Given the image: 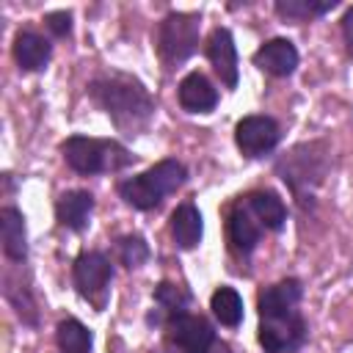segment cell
Here are the masks:
<instances>
[{"label":"cell","mask_w":353,"mask_h":353,"mask_svg":"<svg viewBox=\"0 0 353 353\" xmlns=\"http://www.w3.org/2000/svg\"><path fill=\"white\" fill-rule=\"evenodd\" d=\"M165 325H168V339L176 345L179 353H210L215 345V328L201 314L182 312L165 320Z\"/></svg>","instance_id":"obj_8"},{"label":"cell","mask_w":353,"mask_h":353,"mask_svg":"<svg viewBox=\"0 0 353 353\" xmlns=\"http://www.w3.org/2000/svg\"><path fill=\"white\" fill-rule=\"evenodd\" d=\"M154 303L160 306V312L165 314V320H171V317H176V314L188 312L190 295H188L182 287L171 284V281H160V284L154 287Z\"/></svg>","instance_id":"obj_23"},{"label":"cell","mask_w":353,"mask_h":353,"mask_svg":"<svg viewBox=\"0 0 353 353\" xmlns=\"http://www.w3.org/2000/svg\"><path fill=\"white\" fill-rule=\"evenodd\" d=\"M110 279H113V265L108 259V254L102 251H83L77 254V259L72 262V281L74 290L83 301H88L97 312L105 309L108 303V290H110Z\"/></svg>","instance_id":"obj_5"},{"label":"cell","mask_w":353,"mask_h":353,"mask_svg":"<svg viewBox=\"0 0 353 353\" xmlns=\"http://www.w3.org/2000/svg\"><path fill=\"white\" fill-rule=\"evenodd\" d=\"M273 8L287 22H306L312 17H323V14L334 11L336 0H323V3H317V0H279Z\"/></svg>","instance_id":"obj_22"},{"label":"cell","mask_w":353,"mask_h":353,"mask_svg":"<svg viewBox=\"0 0 353 353\" xmlns=\"http://www.w3.org/2000/svg\"><path fill=\"white\" fill-rule=\"evenodd\" d=\"M262 232H265V229H262V223L256 221V215L248 210L245 199H240L237 204H232V210H229V215H226V234H229V243H232V248H234L237 254L248 256V254L259 245Z\"/></svg>","instance_id":"obj_13"},{"label":"cell","mask_w":353,"mask_h":353,"mask_svg":"<svg viewBox=\"0 0 353 353\" xmlns=\"http://www.w3.org/2000/svg\"><path fill=\"white\" fill-rule=\"evenodd\" d=\"M245 204L256 215L262 229H268V232H279L287 221V207L279 199V193H273V190H251L245 196Z\"/></svg>","instance_id":"obj_19"},{"label":"cell","mask_w":353,"mask_h":353,"mask_svg":"<svg viewBox=\"0 0 353 353\" xmlns=\"http://www.w3.org/2000/svg\"><path fill=\"white\" fill-rule=\"evenodd\" d=\"M201 234H204V221H201V212L193 201H182L176 204V210L171 212V240L176 248L182 251H190L201 243Z\"/></svg>","instance_id":"obj_17"},{"label":"cell","mask_w":353,"mask_h":353,"mask_svg":"<svg viewBox=\"0 0 353 353\" xmlns=\"http://www.w3.org/2000/svg\"><path fill=\"white\" fill-rule=\"evenodd\" d=\"M207 58L215 69V74L221 77V83L226 88H237L240 80V69H237V47H234V36L229 28H212L207 36Z\"/></svg>","instance_id":"obj_11"},{"label":"cell","mask_w":353,"mask_h":353,"mask_svg":"<svg viewBox=\"0 0 353 353\" xmlns=\"http://www.w3.org/2000/svg\"><path fill=\"white\" fill-rule=\"evenodd\" d=\"M0 240H3L6 259H11V262L28 259V229H25V218L17 207L0 210Z\"/></svg>","instance_id":"obj_18"},{"label":"cell","mask_w":353,"mask_h":353,"mask_svg":"<svg viewBox=\"0 0 353 353\" xmlns=\"http://www.w3.org/2000/svg\"><path fill=\"white\" fill-rule=\"evenodd\" d=\"M61 154L74 174H113L127 168L135 157L130 149L113 138H88V135H69L61 143Z\"/></svg>","instance_id":"obj_3"},{"label":"cell","mask_w":353,"mask_h":353,"mask_svg":"<svg viewBox=\"0 0 353 353\" xmlns=\"http://www.w3.org/2000/svg\"><path fill=\"white\" fill-rule=\"evenodd\" d=\"M94 212V196L88 190H66L55 201V218L69 232H83Z\"/></svg>","instance_id":"obj_16"},{"label":"cell","mask_w":353,"mask_h":353,"mask_svg":"<svg viewBox=\"0 0 353 353\" xmlns=\"http://www.w3.org/2000/svg\"><path fill=\"white\" fill-rule=\"evenodd\" d=\"M185 182H188V168L176 157H165V160L149 165L146 171H141L130 179H121L116 190L124 199V204L146 212V210L160 207L163 199L176 193Z\"/></svg>","instance_id":"obj_2"},{"label":"cell","mask_w":353,"mask_h":353,"mask_svg":"<svg viewBox=\"0 0 353 353\" xmlns=\"http://www.w3.org/2000/svg\"><path fill=\"white\" fill-rule=\"evenodd\" d=\"M176 99L188 113H212L218 105V88L201 72H190L179 80Z\"/></svg>","instance_id":"obj_14"},{"label":"cell","mask_w":353,"mask_h":353,"mask_svg":"<svg viewBox=\"0 0 353 353\" xmlns=\"http://www.w3.org/2000/svg\"><path fill=\"white\" fill-rule=\"evenodd\" d=\"M52 58V44L36 30H19L14 36V61L22 72H41Z\"/></svg>","instance_id":"obj_15"},{"label":"cell","mask_w":353,"mask_h":353,"mask_svg":"<svg viewBox=\"0 0 353 353\" xmlns=\"http://www.w3.org/2000/svg\"><path fill=\"white\" fill-rule=\"evenodd\" d=\"M88 97L108 113V119L124 135H141L154 116V99L146 85L121 72L94 77L88 83Z\"/></svg>","instance_id":"obj_1"},{"label":"cell","mask_w":353,"mask_h":353,"mask_svg":"<svg viewBox=\"0 0 353 353\" xmlns=\"http://www.w3.org/2000/svg\"><path fill=\"white\" fill-rule=\"evenodd\" d=\"M44 25L55 39H66L72 33V14L69 11H50L44 17Z\"/></svg>","instance_id":"obj_25"},{"label":"cell","mask_w":353,"mask_h":353,"mask_svg":"<svg viewBox=\"0 0 353 353\" xmlns=\"http://www.w3.org/2000/svg\"><path fill=\"white\" fill-rule=\"evenodd\" d=\"M116 256L124 268L132 270V268H138L149 259V245L141 234H124V237L116 240Z\"/></svg>","instance_id":"obj_24"},{"label":"cell","mask_w":353,"mask_h":353,"mask_svg":"<svg viewBox=\"0 0 353 353\" xmlns=\"http://www.w3.org/2000/svg\"><path fill=\"white\" fill-rule=\"evenodd\" d=\"M342 39H345V50L353 58V6L342 14Z\"/></svg>","instance_id":"obj_26"},{"label":"cell","mask_w":353,"mask_h":353,"mask_svg":"<svg viewBox=\"0 0 353 353\" xmlns=\"http://www.w3.org/2000/svg\"><path fill=\"white\" fill-rule=\"evenodd\" d=\"M55 345L63 350V353H91L94 347V336L91 331L74 320V317H66L55 325Z\"/></svg>","instance_id":"obj_21"},{"label":"cell","mask_w":353,"mask_h":353,"mask_svg":"<svg viewBox=\"0 0 353 353\" xmlns=\"http://www.w3.org/2000/svg\"><path fill=\"white\" fill-rule=\"evenodd\" d=\"M199 30H201V17L199 14L171 11L160 19L154 44H157V55H160L165 69H174L179 63H185L196 52Z\"/></svg>","instance_id":"obj_4"},{"label":"cell","mask_w":353,"mask_h":353,"mask_svg":"<svg viewBox=\"0 0 353 353\" xmlns=\"http://www.w3.org/2000/svg\"><path fill=\"white\" fill-rule=\"evenodd\" d=\"M281 141V127L273 116H243L237 124H234V143L240 149L243 157L248 160H256V157H265L270 154Z\"/></svg>","instance_id":"obj_6"},{"label":"cell","mask_w":353,"mask_h":353,"mask_svg":"<svg viewBox=\"0 0 353 353\" xmlns=\"http://www.w3.org/2000/svg\"><path fill=\"white\" fill-rule=\"evenodd\" d=\"M163 353H179V350H163Z\"/></svg>","instance_id":"obj_27"},{"label":"cell","mask_w":353,"mask_h":353,"mask_svg":"<svg viewBox=\"0 0 353 353\" xmlns=\"http://www.w3.org/2000/svg\"><path fill=\"white\" fill-rule=\"evenodd\" d=\"M303 298V284L298 279H281L270 287H265L256 298L259 320H284L298 312V303Z\"/></svg>","instance_id":"obj_9"},{"label":"cell","mask_w":353,"mask_h":353,"mask_svg":"<svg viewBox=\"0 0 353 353\" xmlns=\"http://www.w3.org/2000/svg\"><path fill=\"white\" fill-rule=\"evenodd\" d=\"M251 61H254L256 69H262L270 77H290L298 69L301 55H298V50H295V44L290 39L276 36V39L262 41L256 47V52L251 55Z\"/></svg>","instance_id":"obj_12"},{"label":"cell","mask_w":353,"mask_h":353,"mask_svg":"<svg viewBox=\"0 0 353 353\" xmlns=\"http://www.w3.org/2000/svg\"><path fill=\"white\" fill-rule=\"evenodd\" d=\"M317 143H303V146H295L276 168L281 174V179L292 188L295 196H303L306 190H312L314 185L323 182L325 176V163L320 154H314Z\"/></svg>","instance_id":"obj_7"},{"label":"cell","mask_w":353,"mask_h":353,"mask_svg":"<svg viewBox=\"0 0 353 353\" xmlns=\"http://www.w3.org/2000/svg\"><path fill=\"white\" fill-rule=\"evenodd\" d=\"M210 309H212L215 320H218L221 325H226V328H237L240 320H243V298H240V292H237L234 287H229V284H223V287H218V290L212 292Z\"/></svg>","instance_id":"obj_20"},{"label":"cell","mask_w":353,"mask_h":353,"mask_svg":"<svg viewBox=\"0 0 353 353\" xmlns=\"http://www.w3.org/2000/svg\"><path fill=\"white\" fill-rule=\"evenodd\" d=\"M256 339L265 353H292L306 339V320L301 314L284 320H259Z\"/></svg>","instance_id":"obj_10"}]
</instances>
